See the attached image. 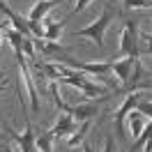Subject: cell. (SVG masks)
<instances>
[{
  "instance_id": "21",
  "label": "cell",
  "mask_w": 152,
  "mask_h": 152,
  "mask_svg": "<svg viewBox=\"0 0 152 152\" xmlns=\"http://www.w3.org/2000/svg\"><path fill=\"white\" fill-rule=\"evenodd\" d=\"M83 152H95V150H92V145H90V143H83Z\"/></svg>"
},
{
  "instance_id": "17",
  "label": "cell",
  "mask_w": 152,
  "mask_h": 152,
  "mask_svg": "<svg viewBox=\"0 0 152 152\" xmlns=\"http://www.w3.org/2000/svg\"><path fill=\"white\" fill-rule=\"evenodd\" d=\"M136 111H141L148 120H152V102H148V99H141L138 102V106H136Z\"/></svg>"
},
{
  "instance_id": "23",
  "label": "cell",
  "mask_w": 152,
  "mask_h": 152,
  "mask_svg": "<svg viewBox=\"0 0 152 152\" xmlns=\"http://www.w3.org/2000/svg\"><path fill=\"white\" fill-rule=\"evenodd\" d=\"M2 35H5V30L0 28V44H2Z\"/></svg>"
},
{
  "instance_id": "20",
  "label": "cell",
  "mask_w": 152,
  "mask_h": 152,
  "mask_svg": "<svg viewBox=\"0 0 152 152\" xmlns=\"http://www.w3.org/2000/svg\"><path fill=\"white\" fill-rule=\"evenodd\" d=\"M90 2H92V0H76V5H74V12H83L88 7V5H90Z\"/></svg>"
},
{
  "instance_id": "12",
  "label": "cell",
  "mask_w": 152,
  "mask_h": 152,
  "mask_svg": "<svg viewBox=\"0 0 152 152\" xmlns=\"http://www.w3.org/2000/svg\"><path fill=\"white\" fill-rule=\"evenodd\" d=\"M127 124H129V134H132V138L136 141V138L141 136V132L145 129L148 120H145V115H143L141 111H136V108H134L132 113L127 115Z\"/></svg>"
},
{
  "instance_id": "3",
  "label": "cell",
  "mask_w": 152,
  "mask_h": 152,
  "mask_svg": "<svg viewBox=\"0 0 152 152\" xmlns=\"http://www.w3.org/2000/svg\"><path fill=\"white\" fill-rule=\"evenodd\" d=\"M58 62L72 67V69H76V72H83V74L95 76V78H99V81H104L106 76L113 72V62H78V60H72V58H67V56H62Z\"/></svg>"
},
{
  "instance_id": "14",
  "label": "cell",
  "mask_w": 152,
  "mask_h": 152,
  "mask_svg": "<svg viewBox=\"0 0 152 152\" xmlns=\"http://www.w3.org/2000/svg\"><path fill=\"white\" fill-rule=\"evenodd\" d=\"M90 132V120H86V122H81V127L76 129L69 138H67V145L69 148H76V145H83V138H86V134Z\"/></svg>"
},
{
  "instance_id": "9",
  "label": "cell",
  "mask_w": 152,
  "mask_h": 152,
  "mask_svg": "<svg viewBox=\"0 0 152 152\" xmlns=\"http://www.w3.org/2000/svg\"><path fill=\"white\" fill-rule=\"evenodd\" d=\"M35 46L39 48V53L48 60H60L62 56H67V48L60 46V42H48V39H35Z\"/></svg>"
},
{
  "instance_id": "5",
  "label": "cell",
  "mask_w": 152,
  "mask_h": 152,
  "mask_svg": "<svg viewBox=\"0 0 152 152\" xmlns=\"http://www.w3.org/2000/svg\"><path fill=\"white\" fill-rule=\"evenodd\" d=\"M141 99H143V90H136V92H132V95H127L124 104L115 111V132H118V136H120V138H124V136H127L124 120H127V115H129L134 108L138 106V102H141Z\"/></svg>"
},
{
  "instance_id": "22",
  "label": "cell",
  "mask_w": 152,
  "mask_h": 152,
  "mask_svg": "<svg viewBox=\"0 0 152 152\" xmlns=\"http://www.w3.org/2000/svg\"><path fill=\"white\" fill-rule=\"evenodd\" d=\"M0 152H14L12 148H7V145H0Z\"/></svg>"
},
{
  "instance_id": "10",
  "label": "cell",
  "mask_w": 152,
  "mask_h": 152,
  "mask_svg": "<svg viewBox=\"0 0 152 152\" xmlns=\"http://www.w3.org/2000/svg\"><path fill=\"white\" fill-rule=\"evenodd\" d=\"M138 58H122V60H118L113 62V74L118 76V81L127 86L129 83V78H132V72H134V62H136Z\"/></svg>"
},
{
  "instance_id": "24",
  "label": "cell",
  "mask_w": 152,
  "mask_h": 152,
  "mask_svg": "<svg viewBox=\"0 0 152 152\" xmlns=\"http://www.w3.org/2000/svg\"><path fill=\"white\" fill-rule=\"evenodd\" d=\"M5 86H7V83H5V81H2V86H0V92H2V88H5Z\"/></svg>"
},
{
  "instance_id": "18",
  "label": "cell",
  "mask_w": 152,
  "mask_h": 152,
  "mask_svg": "<svg viewBox=\"0 0 152 152\" xmlns=\"http://www.w3.org/2000/svg\"><path fill=\"white\" fill-rule=\"evenodd\" d=\"M143 53L152 56V35H150V32H148V35H143Z\"/></svg>"
},
{
  "instance_id": "8",
  "label": "cell",
  "mask_w": 152,
  "mask_h": 152,
  "mask_svg": "<svg viewBox=\"0 0 152 152\" xmlns=\"http://www.w3.org/2000/svg\"><path fill=\"white\" fill-rule=\"evenodd\" d=\"M76 120L72 118V115L67 113V111H60V115H58V122L48 129V132L53 134V138L56 141H60V138H65V136H72V134L76 132Z\"/></svg>"
},
{
  "instance_id": "11",
  "label": "cell",
  "mask_w": 152,
  "mask_h": 152,
  "mask_svg": "<svg viewBox=\"0 0 152 152\" xmlns=\"http://www.w3.org/2000/svg\"><path fill=\"white\" fill-rule=\"evenodd\" d=\"M42 26L46 28V35H44V39H48V42H60L62 39V28H65V21L62 19H51V16H44L42 19Z\"/></svg>"
},
{
  "instance_id": "2",
  "label": "cell",
  "mask_w": 152,
  "mask_h": 152,
  "mask_svg": "<svg viewBox=\"0 0 152 152\" xmlns=\"http://www.w3.org/2000/svg\"><path fill=\"white\" fill-rule=\"evenodd\" d=\"M111 21H113V10H111V7H104V10H102V14H99V19L92 21V23H90V26H86V28L76 30L74 37L95 39L97 46H102V44H104V32H106V28H108V23H111Z\"/></svg>"
},
{
  "instance_id": "6",
  "label": "cell",
  "mask_w": 152,
  "mask_h": 152,
  "mask_svg": "<svg viewBox=\"0 0 152 152\" xmlns=\"http://www.w3.org/2000/svg\"><path fill=\"white\" fill-rule=\"evenodd\" d=\"M16 62H19V72H21V81L26 83V90H28L30 104H32V113H39V95H37V86H35V78L30 74L28 65H26V56L23 53H16Z\"/></svg>"
},
{
  "instance_id": "7",
  "label": "cell",
  "mask_w": 152,
  "mask_h": 152,
  "mask_svg": "<svg viewBox=\"0 0 152 152\" xmlns=\"http://www.w3.org/2000/svg\"><path fill=\"white\" fill-rule=\"evenodd\" d=\"M7 132H10V136L14 138V141L19 143L21 152H37V132H35V127L30 124V120L26 118V129L23 132H14L12 127H7Z\"/></svg>"
},
{
  "instance_id": "19",
  "label": "cell",
  "mask_w": 152,
  "mask_h": 152,
  "mask_svg": "<svg viewBox=\"0 0 152 152\" xmlns=\"http://www.w3.org/2000/svg\"><path fill=\"white\" fill-rule=\"evenodd\" d=\"M104 152H115V141H113V136H106V145H104Z\"/></svg>"
},
{
  "instance_id": "15",
  "label": "cell",
  "mask_w": 152,
  "mask_h": 152,
  "mask_svg": "<svg viewBox=\"0 0 152 152\" xmlns=\"http://www.w3.org/2000/svg\"><path fill=\"white\" fill-rule=\"evenodd\" d=\"M53 143H56V138H53V134H51V132L37 134V150H42V152H53Z\"/></svg>"
},
{
  "instance_id": "4",
  "label": "cell",
  "mask_w": 152,
  "mask_h": 152,
  "mask_svg": "<svg viewBox=\"0 0 152 152\" xmlns=\"http://www.w3.org/2000/svg\"><path fill=\"white\" fill-rule=\"evenodd\" d=\"M120 53L124 58H138L141 46H138V26L136 21H127L120 35Z\"/></svg>"
},
{
  "instance_id": "13",
  "label": "cell",
  "mask_w": 152,
  "mask_h": 152,
  "mask_svg": "<svg viewBox=\"0 0 152 152\" xmlns=\"http://www.w3.org/2000/svg\"><path fill=\"white\" fill-rule=\"evenodd\" d=\"M58 2L60 0H39V2H35V7L28 14V21H42L44 16H48V12L53 10Z\"/></svg>"
},
{
  "instance_id": "16",
  "label": "cell",
  "mask_w": 152,
  "mask_h": 152,
  "mask_svg": "<svg viewBox=\"0 0 152 152\" xmlns=\"http://www.w3.org/2000/svg\"><path fill=\"white\" fill-rule=\"evenodd\" d=\"M124 5L132 7V10H150L152 0H124Z\"/></svg>"
},
{
  "instance_id": "1",
  "label": "cell",
  "mask_w": 152,
  "mask_h": 152,
  "mask_svg": "<svg viewBox=\"0 0 152 152\" xmlns=\"http://www.w3.org/2000/svg\"><path fill=\"white\" fill-rule=\"evenodd\" d=\"M58 65H60V72H62L60 83H67V86L78 88V90H81L86 97H99V95H106V88H104V86H97V83H92V81H90L86 74H83V72H76V69H72V67L62 65V62H58Z\"/></svg>"
}]
</instances>
